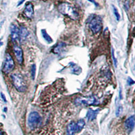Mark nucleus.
<instances>
[{
	"label": "nucleus",
	"instance_id": "dca6fc26",
	"mask_svg": "<svg viewBox=\"0 0 135 135\" xmlns=\"http://www.w3.org/2000/svg\"><path fill=\"white\" fill-rule=\"evenodd\" d=\"M41 33H42V36H43V39H45V41H47V43H52L53 40H52V39H51V37H50L48 34H47V31H46L45 29H42V30H41Z\"/></svg>",
	"mask_w": 135,
	"mask_h": 135
},
{
	"label": "nucleus",
	"instance_id": "aec40b11",
	"mask_svg": "<svg viewBox=\"0 0 135 135\" xmlns=\"http://www.w3.org/2000/svg\"><path fill=\"white\" fill-rule=\"evenodd\" d=\"M111 55H112V58H113V60H114V63L115 67H116L117 66V59H116V57H115L114 51V49H112V51H111Z\"/></svg>",
	"mask_w": 135,
	"mask_h": 135
},
{
	"label": "nucleus",
	"instance_id": "bb28decb",
	"mask_svg": "<svg viewBox=\"0 0 135 135\" xmlns=\"http://www.w3.org/2000/svg\"><path fill=\"white\" fill-rule=\"evenodd\" d=\"M2 44H3V43L2 42H1V40H0V46L2 45Z\"/></svg>",
	"mask_w": 135,
	"mask_h": 135
},
{
	"label": "nucleus",
	"instance_id": "2eb2a0df",
	"mask_svg": "<svg viewBox=\"0 0 135 135\" xmlns=\"http://www.w3.org/2000/svg\"><path fill=\"white\" fill-rule=\"evenodd\" d=\"M85 125V122L83 120H79L76 123V132H79L82 130Z\"/></svg>",
	"mask_w": 135,
	"mask_h": 135
},
{
	"label": "nucleus",
	"instance_id": "6e6552de",
	"mask_svg": "<svg viewBox=\"0 0 135 135\" xmlns=\"http://www.w3.org/2000/svg\"><path fill=\"white\" fill-rule=\"evenodd\" d=\"M13 51L14 53V55L16 58L17 61L18 62L19 64H22L23 63L24 57H23V51L18 45L14 44L13 46Z\"/></svg>",
	"mask_w": 135,
	"mask_h": 135
},
{
	"label": "nucleus",
	"instance_id": "0eeeda50",
	"mask_svg": "<svg viewBox=\"0 0 135 135\" xmlns=\"http://www.w3.org/2000/svg\"><path fill=\"white\" fill-rule=\"evenodd\" d=\"M10 33L11 39L14 44L18 45V43L20 41L19 37V29L17 27L16 25L12 24L10 26Z\"/></svg>",
	"mask_w": 135,
	"mask_h": 135
},
{
	"label": "nucleus",
	"instance_id": "5701e85b",
	"mask_svg": "<svg viewBox=\"0 0 135 135\" xmlns=\"http://www.w3.org/2000/svg\"><path fill=\"white\" fill-rule=\"evenodd\" d=\"M88 1H89L90 2L93 3V4H94L95 5V6H97V7L98 6V4H97V2H95V0H88Z\"/></svg>",
	"mask_w": 135,
	"mask_h": 135
},
{
	"label": "nucleus",
	"instance_id": "20e7f679",
	"mask_svg": "<svg viewBox=\"0 0 135 135\" xmlns=\"http://www.w3.org/2000/svg\"><path fill=\"white\" fill-rule=\"evenodd\" d=\"M88 27L94 34L100 33L103 29L102 18L98 16L93 17L88 23Z\"/></svg>",
	"mask_w": 135,
	"mask_h": 135
},
{
	"label": "nucleus",
	"instance_id": "a878e982",
	"mask_svg": "<svg viewBox=\"0 0 135 135\" xmlns=\"http://www.w3.org/2000/svg\"><path fill=\"white\" fill-rule=\"evenodd\" d=\"M4 111H7V107H5L4 108Z\"/></svg>",
	"mask_w": 135,
	"mask_h": 135
},
{
	"label": "nucleus",
	"instance_id": "9b49d317",
	"mask_svg": "<svg viewBox=\"0 0 135 135\" xmlns=\"http://www.w3.org/2000/svg\"><path fill=\"white\" fill-rule=\"evenodd\" d=\"M29 35V31H27V28H25L23 26H21L19 29V37H20V41H25Z\"/></svg>",
	"mask_w": 135,
	"mask_h": 135
},
{
	"label": "nucleus",
	"instance_id": "412c9836",
	"mask_svg": "<svg viewBox=\"0 0 135 135\" xmlns=\"http://www.w3.org/2000/svg\"><path fill=\"white\" fill-rule=\"evenodd\" d=\"M127 82H128V84H129V85H132V84H134V81L131 78H128V80H127Z\"/></svg>",
	"mask_w": 135,
	"mask_h": 135
},
{
	"label": "nucleus",
	"instance_id": "39448f33",
	"mask_svg": "<svg viewBox=\"0 0 135 135\" xmlns=\"http://www.w3.org/2000/svg\"><path fill=\"white\" fill-rule=\"evenodd\" d=\"M15 68V63L12 57L8 53H6L4 61L3 63V72L6 74H8L12 72Z\"/></svg>",
	"mask_w": 135,
	"mask_h": 135
},
{
	"label": "nucleus",
	"instance_id": "1a4fd4ad",
	"mask_svg": "<svg viewBox=\"0 0 135 135\" xmlns=\"http://www.w3.org/2000/svg\"><path fill=\"white\" fill-rule=\"evenodd\" d=\"M24 14L28 18H33L34 16V8H33V5L31 3H28L26 4L25 8L24 10Z\"/></svg>",
	"mask_w": 135,
	"mask_h": 135
},
{
	"label": "nucleus",
	"instance_id": "b1692460",
	"mask_svg": "<svg viewBox=\"0 0 135 135\" xmlns=\"http://www.w3.org/2000/svg\"><path fill=\"white\" fill-rule=\"evenodd\" d=\"M0 135H6V134L2 130H0Z\"/></svg>",
	"mask_w": 135,
	"mask_h": 135
},
{
	"label": "nucleus",
	"instance_id": "f257e3e1",
	"mask_svg": "<svg viewBox=\"0 0 135 135\" xmlns=\"http://www.w3.org/2000/svg\"><path fill=\"white\" fill-rule=\"evenodd\" d=\"M59 12L64 16H66L72 20H76L79 18V14L76 8L72 5L67 2L61 3L58 6Z\"/></svg>",
	"mask_w": 135,
	"mask_h": 135
},
{
	"label": "nucleus",
	"instance_id": "4468645a",
	"mask_svg": "<svg viewBox=\"0 0 135 135\" xmlns=\"http://www.w3.org/2000/svg\"><path fill=\"white\" fill-rule=\"evenodd\" d=\"M65 47V43H59L58 45L56 46V47L53 49V53H55V54H59L61 53V51H63L64 48Z\"/></svg>",
	"mask_w": 135,
	"mask_h": 135
},
{
	"label": "nucleus",
	"instance_id": "f3484780",
	"mask_svg": "<svg viewBox=\"0 0 135 135\" xmlns=\"http://www.w3.org/2000/svg\"><path fill=\"white\" fill-rule=\"evenodd\" d=\"M35 75H36V65L33 64L31 67V77L33 80H35Z\"/></svg>",
	"mask_w": 135,
	"mask_h": 135
},
{
	"label": "nucleus",
	"instance_id": "9d476101",
	"mask_svg": "<svg viewBox=\"0 0 135 135\" xmlns=\"http://www.w3.org/2000/svg\"><path fill=\"white\" fill-rule=\"evenodd\" d=\"M124 126L128 132L132 130L134 127V116H131L125 121Z\"/></svg>",
	"mask_w": 135,
	"mask_h": 135
},
{
	"label": "nucleus",
	"instance_id": "423d86ee",
	"mask_svg": "<svg viewBox=\"0 0 135 135\" xmlns=\"http://www.w3.org/2000/svg\"><path fill=\"white\" fill-rule=\"evenodd\" d=\"M41 122V117L37 111L31 112L28 118V125L29 128L32 130L39 126Z\"/></svg>",
	"mask_w": 135,
	"mask_h": 135
},
{
	"label": "nucleus",
	"instance_id": "f03ea898",
	"mask_svg": "<svg viewBox=\"0 0 135 135\" xmlns=\"http://www.w3.org/2000/svg\"><path fill=\"white\" fill-rule=\"evenodd\" d=\"M99 103L98 98L94 95L78 97L75 100V104L78 106H90L97 105Z\"/></svg>",
	"mask_w": 135,
	"mask_h": 135
},
{
	"label": "nucleus",
	"instance_id": "4be33fe9",
	"mask_svg": "<svg viewBox=\"0 0 135 135\" xmlns=\"http://www.w3.org/2000/svg\"><path fill=\"white\" fill-rule=\"evenodd\" d=\"M1 96H2V97L4 101V102H7V100H6V97H5V95H4V93H1Z\"/></svg>",
	"mask_w": 135,
	"mask_h": 135
},
{
	"label": "nucleus",
	"instance_id": "7ed1b4c3",
	"mask_svg": "<svg viewBox=\"0 0 135 135\" xmlns=\"http://www.w3.org/2000/svg\"><path fill=\"white\" fill-rule=\"evenodd\" d=\"M11 78L12 80L13 85L18 91L20 93H24L26 91L27 88V83L20 74H13L11 75Z\"/></svg>",
	"mask_w": 135,
	"mask_h": 135
},
{
	"label": "nucleus",
	"instance_id": "393cba45",
	"mask_svg": "<svg viewBox=\"0 0 135 135\" xmlns=\"http://www.w3.org/2000/svg\"><path fill=\"white\" fill-rule=\"evenodd\" d=\"M25 2V0H22V1H20V3H19L18 4V6H20V5L22 4L23 2Z\"/></svg>",
	"mask_w": 135,
	"mask_h": 135
},
{
	"label": "nucleus",
	"instance_id": "6ab92c4d",
	"mask_svg": "<svg viewBox=\"0 0 135 135\" xmlns=\"http://www.w3.org/2000/svg\"><path fill=\"white\" fill-rule=\"evenodd\" d=\"M122 107L121 105H119L116 109V114L117 117H118L120 115V113L121 111H122Z\"/></svg>",
	"mask_w": 135,
	"mask_h": 135
},
{
	"label": "nucleus",
	"instance_id": "f8f14e48",
	"mask_svg": "<svg viewBox=\"0 0 135 135\" xmlns=\"http://www.w3.org/2000/svg\"><path fill=\"white\" fill-rule=\"evenodd\" d=\"M99 111V109H96V110H93L92 109H88V111H87L86 115V118L88 119V120L89 121L94 120L96 119Z\"/></svg>",
	"mask_w": 135,
	"mask_h": 135
},
{
	"label": "nucleus",
	"instance_id": "a211bd4d",
	"mask_svg": "<svg viewBox=\"0 0 135 135\" xmlns=\"http://www.w3.org/2000/svg\"><path fill=\"white\" fill-rule=\"evenodd\" d=\"M113 10H114V14L117 20L119 21L120 20V16L119 14L117 8L115 6H113Z\"/></svg>",
	"mask_w": 135,
	"mask_h": 135
},
{
	"label": "nucleus",
	"instance_id": "ddd939ff",
	"mask_svg": "<svg viewBox=\"0 0 135 135\" xmlns=\"http://www.w3.org/2000/svg\"><path fill=\"white\" fill-rule=\"evenodd\" d=\"M75 133H76V122H72L68 125L66 135H74Z\"/></svg>",
	"mask_w": 135,
	"mask_h": 135
}]
</instances>
